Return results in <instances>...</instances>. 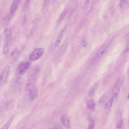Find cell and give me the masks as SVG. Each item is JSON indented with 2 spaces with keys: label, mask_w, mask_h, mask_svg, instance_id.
I'll return each mask as SVG.
<instances>
[{
  "label": "cell",
  "mask_w": 129,
  "mask_h": 129,
  "mask_svg": "<svg viewBox=\"0 0 129 129\" xmlns=\"http://www.w3.org/2000/svg\"><path fill=\"white\" fill-rule=\"evenodd\" d=\"M10 69L9 66H6L3 70L0 76V86L7 79Z\"/></svg>",
  "instance_id": "cell-5"
},
{
  "label": "cell",
  "mask_w": 129,
  "mask_h": 129,
  "mask_svg": "<svg viewBox=\"0 0 129 129\" xmlns=\"http://www.w3.org/2000/svg\"><path fill=\"white\" fill-rule=\"evenodd\" d=\"M67 28L68 26L67 25H66L59 33L55 43L56 46H58L62 41L67 30Z\"/></svg>",
  "instance_id": "cell-7"
},
{
  "label": "cell",
  "mask_w": 129,
  "mask_h": 129,
  "mask_svg": "<svg viewBox=\"0 0 129 129\" xmlns=\"http://www.w3.org/2000/svg\"><path fill=\"white\" fill-rule=\"evenodd\" d=\"M13 120V117H12L7 122V123L4 125L2 129H8L9 127L11 122Z\"/></svg>",
  "instance_id": "cell-18"
},
{
  "label": "cell",
  "mask_w": 129,
  "mask_h": 129,
  "mask_svg": "<svg viewBox=\"0 0 129 129\" xmlns=\"http://www.w3.org/2000/svg\"><path fill=\"white\" fill-rule=\"evenodd\" d=\"M123 120L120 118L117 121L116 123L117 127L119 129L123 127Z\"/></svg>",
  "instance_id": "cell-21"
},
{
  "label": "cell",
  "mask_w": 129,
  "mask_h": 129,
  "mask_svg": "<svg viewBox=\"0 0 129 129\" xmlns=\"http://www.w3.org/2000/svg\"></svg>",
  "instance_id": "cell-28"
},
{
  "label": "cell",
  "mask_w": 129,
  "mask_h": 129,
  "mask_svg": "<svg viewBox=\"0 0 129 129\" xmlns=\"http://www.w3.org/2000/svg\"><path fill=\"white\" fill-rule=\"evenodd\" d=\"M63 124L66 128H69L70 127V124L69 119L65 115H64L62 119Z\"/></svg>",
  "instance_id": "cell-13"
},
{
  "label": "cell",
  "mask_w": 129,
  "mask_h": 129,
  "mask_svg": "<svg viewBox=\"0 0 129 129\" xmlns=\"http://www.w3.org/2000/svg\"><path fill=\"white\" fill-rule=\"evenodd\" d=\"M128 0H120V6L121 8L123 7L127 2Z\"/></svg>",
  "instance_id": "cell-23"
},
{
  "label": "cell",
  "mask_w": 129,
  "mask_h": 129,
  "mask_svg": "<svg viewBox=\"0 0 129 129\" xmlns=\"http://www.w3.org/2000/svg\"><path fill=\"white\" fill-rule=\"evenodd\" d=\"M4 33L6 38H9L11 35V32L9 29H6L4 31Z\"/></svg>",
  "instance_id": "cell-20"
},
{
  "label": "cell",
  "mask_w": 129,
  "mask_h": 129,
  "mask_svg": "<svg viewBox=\"0 0 129 129\" xmlns=\"http://www.w3.org/2000/svg\"><path fill=\"white\" fill-rule=\"evenodd\" d=\"M21 0H14L11 6L10 11L5 18L7 21L11 22L14 17Z\"/></svg>",
  "instance_id": "cell-1"
},
{
  "label": "cell",
  "mask_w": 129,
  "mask_h": 129,
  "mask_svg": "<svg viewBox=\"0 0 129 129\" xmlns=\"http://www.w3.org/2000/svg\"><path fill=\"white\" fill-rule=\"evenodd\" d=\"M38 90L37 88L35 86L32 87L30 89L29 97L31 100H35L38 96Z\"/></svg>",
  "instance_id": "cell-8"
},
{
  "label": "cell",
  "mask_w": 129,
  "mask_h": 129,
  "mask_svg": "<svg viewBox=\"0 0 129 129\" xmlns=\"http://www.w3.org/2000/svg\"><path fill=\"white\" fill-rule=\"evenodd\" d=\"M96 106L95 102L93 99H91L88 101L87 103V108L91 110H93Z\"/></svg>",
  "instance_id": "cell-12"
},
{
  "label": "cell",
  "mask_w": 129,
  "mask_h": 129,
  "mask_svg": "<svg viewBox=\"0 0 129 129\" xmlns=\"http://www.w3.org/2000/svg\"><path fill=\"white\" fill-rule=\"evenodd\" d=\"M21 52H17V53L16 55L12 61V64H15L17 63L19 60L20 55H21Z\"/></svg>",
  "instance_id": "cell-17"
},
{
  "label": "cell",
  "mask_w": 129,
  "mask_h": 129,
  "mask_svg": "<svg viewBox=\"0 0 129 129\" xmlns=\"http://www.w3.org/2000/svg\"><path fill=\"white\" fill-rule=\"evenodd\" d=\"M53 129H61L62 128L60 125H56L54 126Z\"/></svg>",
  "instance_id": "cell-25"
},
{
  "label": "cell",
  "mask_w": 129,
  "mask_h": 129,
  "mask_svg": "<svg viewBox=\"0 0 129 129\" xmlns=\"http://www.w3.org/2000/svg\"><path fill=\"white\" fill-rule=\"evenodd\" d=\"M115 97L112 94L108 98L105 104V109L110 110L112 107L114 98Z\"/></svg>",
  "instance_id": "cell-9"
},
{
  "label": "cell",
  "mask_w": 129,
  "mask_h": 129,
  "mask_svg": "<svg viewBox=\"0 0 129 129\" xmlns=\"http://www.w3.org/2000/svg\"><path fill=\"white\" fill-rule=\"evenodd\" d=\"M49 4V0H44L43 4V9H46L48 8Z\"/></svg>",
  "instance_id": "cell-22"
},
{
  "label": "cell",
  "mask_w": 129,
  "mask_h": 129,
  "mask_svg": "<svg viewBox=\"0 0 129 129\" xmlns=\"http://www.w3.org/2000/svg\"><path fill=\"white\" fill-rule=\"evenodd\" d=\"M99 86V83L98 82L95 83L90 88L88 91V94L90 97L93 96L95 93Z\"/></svg>",
  "instance_id": "cell-10"
},
{
  "label": "cell",
  "mask_w": 129,
  "mask_h": 129,
  "mask_svg": "<svg viewBox=\"0 0 129 129\" xmlns=\"http://www.w3.org/2000/svg\"><path fill=\"white\" fill-rule=\"evenodd\" d=\"M9 38H7L5 40V43L3 49V52L4 54H5L7 53L9 50L10 46V41L9 40Z\"/></svg>",
  "instance_id": "cell-11"
},
{
  "label": "cell",
  "mask_w": 129,
  "mask_h": 129,
  "mask_svg": "<svg viewBox=\"0 0 129 129\" xmlns=\"http://www.w3.org/2000/svg\"><path fill=\"white\" fill-rule=\"evenodd\" d=\"M69 8L68 7H66L64 9L58 21V24L60 23L63 21L67 13L69 11Z\"/></svg>",
  "instance_id": "cell-14"
},
{
  "label": "cell",
  "mask_w": 129,
  "mask_h": 129,
  "mask_svg": "<svg viewBox=\"0 0 129 129\" xmlns=\"http://www.w3.org/2000/svg\"><path fill=\"white\" fill-rule=\"evenodd\" d=\"M128 99H129V94H128Z\"/></svg>",
  "instance_id": "cell-27"
},
{
  "label": "cell",
  "mask_w": 129,
  "mask_h": 129,
  "mask_svg": "<svg viewBox=\"0 0 129 129\" xmlns=\"http://www.w3.org/2000/svg\"><path fill=\"white\" fill-rule=\"evenodd\" d=\"M44 51L45 49L43 48H37L34 50L30 54V60L34 61L38 59L43 56Z\"/></svg>",
  "instance_id": "cell-2"
},
{
  "label": "cell",
  "mask_w": 129,
  "mask_h": 129,
  "mask_svg": "<svg viewBox=\"0 0 129 129\" xmlns=\"http://www.w3.org/2000/svg\"><path fill=\"white\" fill-rule=\"evenodd\" d=\"M122 83L121 80L119 79L115 83L113 87L112 94L115 97L117 96L119 94Z\"/></svg>",
  "instance_id": "cell-6"
},
{
  "label": "cell",
  "mask_w": 129,
  "mask_h": 129,
  "mask_svg": "<svg viewBox=\"0 0 129 129\" xmlns=\"http://www.w3.org/2000/svg\"><path fill=\"white\" fill-rule=\"evenodd\" d=\"M107 95L105 94L102 96L99 100V103L100 104L104 103L107 98Z\"/></svg>",
  "instance_id": "cell-19"
},
{
  "label": "cell",
  "mask_w": 129,
  "mask_h": 129,
  "mask_svg": "<svg viewBox=\"0 0 129 129\" xmlns=\"http://www.w3.org/2000/svg\"><path fill=\"white\" fill-rule=\"evenodd\" d=\"M39 20L37 19L34 22L31 30L30 32V34L32 35L37 30L39 24Z\"/></svg>",
  "instance_id": "cell-15"
},
{
  "label": "cell",
  "mask_w": 129,
  "mask_h": 129,
  "mask_svg": "<svg viewBox=\"0 0 129 129\" xmlns=\"http://www.w3.org/2000/svg\"><path fill=\"white\" fill-rule=\"evenodd\" d=\"M30 63L27 62L23 63L19 66L18 69V72L20 75H23L29 68Z\"/></svg>",
  "instance_id": "cell-4"
},
{
  "label": "cell",
  "mask_w": 129,
  "mask_h": 129,
  "mask_svg": "<svg viewBox=\"0 0 129 129\" xmlns=\"http://www.w3.org/2000/svg\"><path fill=\"white\" fill-rule=\"evenodd\" d=\"M112 38H109L102 46L97 54L96 58H98L102 55L107 48L109 45L111 41Z\"/></svg>",
  "instance_id": "cell-3"
},
{
  "label": "cell",
  "mask_w": 129,
  "mask_h": 129,
  "mask_svg": "<svg viewBox=\"0 0 129 129\" xmlns=\"http://www.w3.org/2000/svg\"><path fill=\"white\" fill-rule=\"evenodd\" d=\"M30 1L31 0H26L24 6L25 9H27L28 8Z\"/></svg>",
  "instance_id": "cell-24"
},
{
  "label": "cell",
  "mask_w": 129,
  "mask_h": 129,
  "mask_svg": "<svg viewBox=\"0 0 129 129\" xmlns=\"http://www.w3.org/2000/svg\"><path fill=\"white\" fill-rule=\"evenodd\" d=\"M88 120L90 121V123L88 127V129H93L95 124V120L93 119L91 117H88Z\"/></svg>",
  "instance_id": "cell-16"
},
{
  "label": "cell",
  "mask_w": 129,
  "mask_h": 129,
  "mask_svg": "<svg viewBox=\"0 0 129 129\" xmlns=\"http://www.w3.org/2000/svg\"><path fill=\"white\" fill-rule=\"evenodd\" d=\"M82 44L84 47H85L87 46V43L85 41L83 40L82 42Z\"/></svg>",
  "instance_id": "cell-26"
}]
</instances>
